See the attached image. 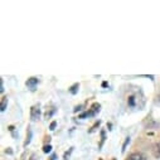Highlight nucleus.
Wrapping results in <instances>:
<instances>
[{
    "instance_id": "f257e3e1",
    "label": "nucleus",
    "mask_w": 160,
    "mask_h": 160,
    "mask_svg": "<svg viewBox=\"0 0 160 160\" xmlns=\"http://www.w3.org/2000/svg\"><path fill=\"white\" fill-rule=\"evenodd\" d=\"M100 103H93L92 106H91V108L87 111V112H85V113H82V115H79V118H85V117H90V116H95L98 111H100Z\"/></svg>"
},
{
    "instance_id": "f03ea898",
    "label": "nucleus",
    "mask_w": 160,
    "mask_h": 160,
    "mask_svg": "<svg viewBox=\"0 0 160 160\" xmlns=\"http://www.w3.org/2000/svg\"><path fill=\"white\" fill-rule=\"evenodd\" d=\"M39 117H41V108H39V106H33L30 108V118L35 121Z\"/></svg>"
},
{
    "instance_id": "7ed1b4c3",
    "label": "nucleus",
    "mask_w": 160,
    "mask_h": 160,
    "mask_svg": "<svg viewBox=\"0 0 160 160\" xmlns=\"http://www.w3.org/2000/svg\"><path fill=\"white\" fill-rule=\"evenodd\" d=\"M126 160H146V158H145V155L141 154V152H132V154H130V155L128 156Z\"/></svg>"
},
{
    "instance_id": "20e7f679",
    "label": "nucleus",
    "mask_w": 160,
    "mask_h": 160,
    "mask_svg": "<svg viewBox=\"0 0 160 160\" xmlns=\"http://www.w3.org/2000/svg\"><path fill=\"white\" fill-rule=\"evenodd\" d=\"M152 155L156 159H160V141L154 145V148H152Z\"/></svg>"
},
{
    "instance_id": "39448f33",
    "label": "nucleus",
    "mask_w": 160,
    "mask_h": 160,
    "mask_svg": "<svg viewBox=\"0 0 160 160\" xmlns=\"http://www.w3.org/2000/svg\"><path fill=\"white\" fill-rule=\"evenodd\" d=\"M37 83H38V78L37 77H30V78H28V81L25 82V85L28 87H34Z\"/></svg>"
},
{
    "instance_id": "423d86ee",
    "label": "nucleus",
    "mask_w": 160,
    "mask_h": 160,
    "mask_svg": "<svg viewBox=\"0 0 160 160\" xmlns=\"http://www.w3.org/2000/svg\"><path fill=\"white\" fill-rule=\"evenodd\" d=\"M7 105H8V97H3L2 103H0V111L4 112V111H5V108H7Z\"/></svg>"
},
{
    "instance_id": "0eeeda50",
    "label": "nucleus",
    "mask_w": 160,
    "mask_h": 160,
    "mask_svg": "<svg viewBox=\"0 0 160 160\" xmlns=\"http://www.w3.org/2000/svg\"><path fill=\"white\" fill-rule=\"evenodd\" d=\"M30 140H32V130L28 128V132H27V140H25V142H24V146L29 145V144H30Z\"/></svg>"
},
{
    "instance_id": "6e6552de",
    "label": "nucleus",
    "mask_w": 160,
    "mask_h": 160,
    "mask_svg": "<svg viewBox=\"0 0 160 160\" xmlns=\"http://www.w3.org/2000/svg\"><path fill=\"white\" fill-rule=\"evenodd\" d=\"M78 88H79V85H78V83H74V85L69 88V92H71L72 95H76V93H77V91H78Z\"/></svg>"
},
{
    "instance_id": "1a4fd4ad",
    "label": "nucleus",
    "mask_w": 160,
    "mask_h": 160,
    "mask_svg": "<svg viewBox=\"0 0 160 160\" xmlns=\"http://www.w3.org/2000/svg\"><path fill=\"white\" fill-rule=\"evenodd\" d=\"M54 112H56V107H51V110H49V111L47 110V112H46V115H44V116H46V118H51V117H52V115H53Z\"/></svg>"
},
{
    "instance_id": "9d476101",
    "label": "nucleus",
    "mask_w": 160,
    "mask_h": 160,
    "mask_svg": "<svg viewBox=\"0 0 160 160\" xmlns=\"http://www.w3.org/2000/svg\"><path fill=\"white\" fill-rule=\"evenodd\" d=\"M128 105H129L130 107H134V106H135V97H134V96H130V97H129Z\"/></svg>"
},
{
    "instance_id": "9b49d317",
    "label": "nucleus",
    "mask_w": 160,
    "mask_h": 160,
    "mask_svg": "<svg viewBox=\"0 0 160 160\" xmlns=\"http://www.w3.org/2000/svg\"><path fill=\"white\" fill-rule=\"evenodd\" d=\"M51 150H52V146L51 145H44L43 146V152H51Z\"/></svg>"
},
{
    "instance_id": "f8f14e48",
    "label": "nucleus",
    "mask_w": 160,
    "mask_h": 160,
    "mask_svg": "<svg viewBox=\"0 0 160 160\" xmlns=\"http://www.w3.org/2000/svg\"><path fill=\"white\" fill-rule=\"evenodd\" d=\"M105 139H106V138H105V131L102 130V131H101V144H100V148L103 145V142H105Z\"/></svg>"
},
{
    "instance_id": "ddd939ff",
    "label": "nucleus",
    "mask_w": 160,
    "mask_h": 160,
    "mask_svg": "<svg viewBox=\"0 0 160 160\" xmlns=\"http://www.w3.org/2000/svg\"><path fill=\"white\" fill-rule=\"evenodd\" d=\"M130 142V138H126V140H125V144L122 145V152L125 151V149H126V146H128V144Z\"/></svg>"
},
{
    "instance_id": "4468645a",
    "label": "nucleus",
    "mask_w": 160,
    "mask_h": 160,
    "mask_svg": "<svg viewBox=\"0 0 160 160\" xmlns=\"http://www.w3.org/2000/svg\"><path fill=\"white\" fill-rule=\"evenodd\" d=\"M56 126H57V122H56V121L51 122V125H49V130H52V131H53V130L56 129Z\"/></svg>"
},
{
    "instance_id": "2eb2a0df",
    "label": "nucleus",
    "mask_w": 160,
    "mask_h": 160,
    "mask_svg": "<svg viewBox=\"0 0 160 160\" xmlns=\"http://www.w3.org/2000/svg\"><path fill=\"white\" fill-rule=\"evenodd\" d=\"M97 126H100V121H98V122H96V124H95V125H93V126L91 128V130H90V132H93V131L96 130V128H97Z\"/></svg>"
},
{
    "instance_id": "dca6fc26",
    "label": "nucleus",
    "mask_w": 160,
    "mask_h": 160,
    "mask_svg": "<svg viewBox=\"0 0 160 160\" xmlns=\"http://www.w3.org/2000/svg\"><path fill=\"white\" fill-rule=\"evenodd\" d=\"M0 92H4V86H3V79H0Z\"/></svg>"
},
{
    "instance_id": "f3484780",
    "label": "nucleus",
    "mask_w": 160,
    "mask_h": 160,
    "mask_svg": "<svg viewBox=\"0 0 160 160\" xmlns=\"http://www.w3.org/2000/svg\"><path fill=\"white\" fill-rule=\"evenodd\" d=\"M71 151H72V149H71L69 151H67V152H64V160H67V156L69 155V152H71Z\"/></svg>"
},
{
    "instance_id": "a211bd4d",
    "label": "nucleus",
    "mask_w": 160,
    "mask_h": 160,
    "mask_svg": "<svg viewBox=\"0 0 160 160\" xmlns=\"http://www.w3.org/2000/svg\"><path fill=\"white\" fill-rule=\"evenodd\" d=\"M56 158H57V156H56V154H53V155L51 156V159H49V160H56Z\"/></svg>"
},
{
    "instance_id": "6ab92c4d",
    "label": "nucleus",
    "mask_w": 160,
    "mask_h": 160,
    "mask_svg": "<svg viewBox=\"0 0 160 160\" xmlns=\"http://www.w3.org/2000/svg\"><path fill=\"white\" fill-rule=\"evenodd\" d=\"M30 160H35V155H32V158H30Z\"/></svg>"
}]
</instances>
